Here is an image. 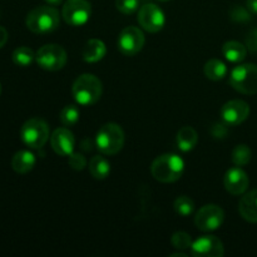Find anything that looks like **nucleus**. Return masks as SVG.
I'll list each match as a JSON object with an SVG mask.
<instances>
[{
    "label": "nucleus",
    "mask_w": 257,
    "mask_h": 257,
    "mask_svg": "<svg viewBox=\"0 0 257 257\" xmlns=\"http://www.w3.org/2000/svg\"><path fill=\"white\" fill-rule=\"evenodd\" d=\"M246 47L250 52L257 53V28L251 30L246 38Z\"/></svg>",
    "instance_id": "nucleus-31"
},
{
    "label": "nucleus",
    "mask_w": 257,
    "mask_h": 257,
    "mask_svg": "<svg viewBox=\"0 0 257 257\" xmlns=\"http://www.w3.org/2000/svg\"><path fill=\"white\" fill-rule=\"evenodd\" d=\"M173 208H175L177 215L187 217V216L192 215L193 211H195V202L187 196H180L178 198H176Z\"/></svg>",
    "instance_id": "nucleus-25"
},
{
    "label": "nucleus",
    "mask_w": 257,
    "mask_h": 257,
    "mask_svg": "<svg viewBox=\"0 0 257 257\" xmlns=\"http://www.w3.org/2000/svg\"><path fill=\"white\" fill-rule=\"evenodd\" d=\"M230 84L242 94H257V65L240 64L231 72Z\"/></svg>",
    "instance_id": "nucleus-5"
},
{
    "label": "nucleus",
    "mask_w": 257,
    "mask_h": 257,
    "mask_svg": "<svg viewBox=\"0 0 257 257\" xmlns=\"http://www.w3.org/2000/svg\"><path fill=\"white\" fill-rule=\"evenodd\" d=\"M44 2H47L49 5H53V7H55V5L62 4L63 0H44Z\"/></svg>",
    "instance_id": "nucleus-34"
},
{
    "label": "nucleus",
    "mask_w": 257,
    "mask_h": 257,
    "mask_svg": "<svg viewBox=\"0 0 257 257\" xmlns=\"http://www.w3.org/2000/svg\"><path fill=\"white\" fill-rule=\"evenodd\" d=\"M176 142H177V147L182 152H190L196 147L198 142L197 132L193 130L190 125H185L181 128L176 137Z\"/></svg>",
    "instance_id": "nucleus-19"
},
{
    "label": "nucleus",
    "mask_w": 257,
    "mask_h": 257,
    "mask_svg": "<svg viewBox=\"0 0 257 257\" xmlns=\"http://www.w3.org/2000/svg\"><path fill=\"white\" fill-rule=\"evenodd\" d=\"M35 60L42 69L57 72L67 64V52L58 44H45L35 53Z\"/></svg>",
    "instance_id": "nucleus-7"
},
{
    "label": "nucleus",
    "mask_w": 257,
    "mask_h": 257,
    "mask_svg": "<svg viewBox=\"0 0 257 257\" xmlns=\"http://www.w3.org/2000/svg\"><path fill=\"white\" fill-rule=\"evenodd\" d=\"M23 143L33 150H39L49 140V127L40 118H30L20 130Z\"/></svg>",
    "instance_id": "nucleus-6"
},
{
    "label": "nucleus",
    "mask_w": 257,
    "mask_h": 257,
    "mask_svg": "<svg viewBox=\"0 0 257 257\" xmlns=\"http://www.w3.org/2000/svg\"><path fill=\"white\" fill-rule=\"evenodd\" d=\"M12 59L18 67H29L35 60V53L29 47H19L13 52Z\"/></svg>",
    "instance_id": "nucleus-23"
},
{
    "label": "nucleus",
    "mask_w": 257,
    "mask_h": 257,
    "mask_svg": "<svg viewBox=\"0 0 257 257\" xmlns=\"http://www.w3.org/2000/svg\"><path fill=\"white\" fill-rule=\"evenodd\" d=\"M225 220V212L220 206L206 205L196 213L195 225L203 232H211L221 227Z\"/></svg>",
    "instance_id": "nucleus-9"
},
{
    "label": "nucleus",
    "mask_w": 257,
    "mask_h": 257,
    "mask_svg": "<svg viewBox=\"0 0 257 257\" xmlns=\"http://www.w3.org/2000/svg\"><path fill=\"white\" fill-rule=\"evenodd\" d=\"M250 115V105L241 99H233L225 103L221 109V117L227 125H238Z\"/></svg>",
    "instance_id": "nucleus-12"
},
{
    "label": "nucleus",
    "mask_w": 257,
    "mask_h": 257,
    "mask_svg": "<svg viewBox=\"0 0 257 257\" xmlns=\"http://www.w3.org/2000/svg\"><path fill=\"white\" fill-rule=\"evenodd\" d=\"M138 23L146 32L158 33L165 27V13L156 4H145L138 12Z\"/></svg>",
    "instance_id": "nucleus-11"
},
{
    "label": "nucleus",
    "mask_w": 257,
    "mask_h": 257,
    "mask_svg": "<svg viewBox=\"0 0 257 257\" xmlns=\"http://www.w3.org/2000/svg\"><path fill=\"white\" fill-rule=\"evenodd\" d=\"M185 171V162L182 158L173 153H166L153 161L151 173L162 183H172L180 180Z\"/></svg>",
    "instance_id": "nucleus-1"
},
{
    "label": "nucleus",
    "mask_w": 257,
    "mask_h": 257,
    "mask_svg": "<svg viewBox=\"0 0 257 257\" xmlns=\"http://www.w3.org/2000/svg\"><path fill=\"white\" fill-rule=\"evenodd\" d=\"M89 172L95 180H105L110 173V165L102 156H94L89 161Z\"/></svg>",
    "instance_id": "nucleus-21"
},
{
    "label": "nucleus",
    "mask_w": 257,
    "mask_h": 257,
    "mask_svg": "<svg viewBox=\"0 0 257 257\" xmlns=\"http://www.w3.org/2000/svg\"><path fill=\"white\" fill-rule=\"evenodd\" d=\"M92 7L87 0H67L63 7V19L70 27H82L89 20Z\"/></svg>",
    "instance_id": "nucleus-8"
},
{
    "label": "nucleus",
    "mask_w": 257,
    "mask_h": 257,
    "mask_svg": "<svg viewBox=\"0 0 257 257\" xmlns=\"http://www.w3.org/2000/svg\"><path fill=\"white\" fill-rule=\"evenodd\" d=\"M205 75L211 80H222L227 74V67L225 63L220 59H211L208 60L203 68Z\"/></svg>",
    "instance_id": "nucleus-22"
},
{
    "label": "nucleus",
    "mask_w": 257,
    "mask_h": 257,
    "mask_svg": "<svg viewBox=\"0 0 257 257\" xmlns=\"http://www.w3.org/2000/svg\"><path fill=\"white\" fill-rule=\"evenodd\" d=\"M160 2H168V0H160Z\"/></svg>",
    "instance_id": "nucleus-37"
},
{
    "label": "nucleus",
    "mask_w": 257,
    "mask_h": 257,
    "mask_svg": "<svg viewBox=\"0 0 257 257\" xmlns=\"http://www.w3.org/2000/svg\"><path fill=\"white\" fill-rule=\"evenodd\" d=\"M115 8L122 14L131 15L140 8V0H115Z\"/></svg>",
    "instance_id": "nucleus-28"
},
{
    "label": "nucleus",
    "mask_w": 257,
    "mask_h": 257,
    "mask_svg": "<svg viewBox=\"0 0 257 257\" xmlns=\"http://www.w3.org/2000/svg\"><path fill=\"white\" fill-rule=\"evenodd\" d=\"M107 47L99 39H90L83 48L82 57L87 63H97L105 57Z\"/></svg>",
    "instance_id": "nucleus-17"
},
{
    "label": "nucleus",
    "mask_w": 257,
    "mask_h": 257,
    "mask_svg": "<svg viewBox=\"0 0 257 257\" xmlns=\"http://www.w3.org/2000/svg\"><path fill=\"white\" fill-rule=\"evenodd\" d=\"M50 146L57 155L69 157L74 152L75 138L69 128H57L50 136Z\"/></svg>",
    "instance_id": "nucleus-14"
},
{
    "label": "nucleus",
    "mask_w": 257,
    "mask_h": 257,
    "mask_svg": "<svg viewBox=\"0 0 257 257\" xmlns=\"http://www.w3.org/2000/svg\"><path fill=\"white\" fill-rule=\"evenodd\" d=\"M79 115L80 112L78 109L77 105L74 104H69V105H65L64 108L62 109L59 115V119L60 122L63 123L64 127H72V125H75L79 120Z\"/></svg>",
    "instance_id": "nucleus-24"
},
{
    "label": "nucleus",
    "mask_w": 257,
    "mask_h": 257,
    "mask_svg": "<svg viewBox=\"0 0 257 257\" xmlns=\"http://www.w3.org/2000/svg\"><path fill=\"white\" fill-rule=\"evenodd\" d=\"M59 12L53 7H37L27 15L28 29L35 34H49L59 27Z\"/></svg>",
    "instance_id": "nucleus-2"
},
{
    "label": "nucleus",
    "mask_w": 257,
    "mask_h": 257,
    "mask_svg": "<svg viewBox=\"0 0 257 257\" xmlns=\"http://www.w3.org/2000/svg\"><path fill=\"white\" fill-rule=\"evenodd\" d=\"M73 97L80 105H92L99 100L102 95V82L94 74L79 75L73 83Z\"/></svg>",
    "instance_id": "nucleus-3"
},
{
    "label": "nucleus",
    "mask_w": 257,
    "mask_h": 257,
    "mask_svg": "<svg viewBox=\"0 0 257 257\" xmlns=\"http://www.w3.org/2000/svg\"><path fill=\"white\" fill-rule=\"evenodd\" d=\"M171 243L177 250H187V248L192 247V238L187 232L178 231V232H175L172 235Z\"/></svg>",
    "instance_id": "nucleus-27"
},
{
    "label": "nucleus",
    "mask_w": 257,
    "mask_h": 257,
    "mask_svg": "<svg viewBox=\"0 0 257 257\" xmlns=\"http://www.w3.org/2000/svg\"><path fill=\"white\" fill-rule=\"evenodd\" d=\"M124 145V132L122 127L115 123H107L102 125L95 136V147L100 153L114 156Z\"/></svg>",
    "instance_id": "nucleus-4"
},
{
    "label": "nucleus",
    "mask_w": 257,
    "mask_h": 257,
    "mask_svg": "<svg viewBox=\"0 0 257 257\" xmlns=\"http://www.w3.org/2000/svg\"><path fill=\"white\" fill-rule=\"evenodd\" d=\"M69 166L73 168V170L75 171H83L85 168V166H87V160H85V157L83 155H80V153H74L73 152L72 155L69 156Z\"/></svg>",
    "instance_id": "nucleus-30"
},
{
    "label": "nucleus",
    "mask_w": 257,
    "mask_h": 257,
    "mask_svg": "<svg viewBox=\"0 0 257 257\" xmlns=\"http://www.w3.org/2000/svg\"><path fill=\"white\" fill-rule=\"evenodd\" d=\"M246 8L251 14L257 15V0H246Z\"/></svg>",
    "instance_id": "nucleus-32"
},
{
    "label": "nucleus",
    "mask_w": 257,
    "mask_h": 257,
    "mask_svg": "<svg viewBox=\"0 0 257 257\" xmlns=\"http://www.w3.org/2000/svg\"><path fill=\"white\" fill-rule=\"evenodd\" d=\"M170 256H180V257H187L186 253H182V252H176V253H171Z\"/></svg>",
    "instance_id": "nucleus-35"
},
{
    "label": "nucleus",
    "mask_w": 257,
    "mask_h": 257,
    "mask_svg": "<svg viewBox=\"0 0 257 257\" xmlns=\"http://www.w3.org/2000/svg\"><path fill=\"white\" fill-rule=\"evenodd\" d=\"M35 162V156L33 155L30 151L23 150L19 152L15 153L12 158V168L17 173L24 175V173L30 172L34 168Z\"/></svg>",
    "instance_id": "nucleus-18"
},
{
    "label": "nucleus",
    "mask_w": 257,
    "mask_h": 257,
    "mask_svg": "<svg viewBox=\"0 0 257 257\" xmlns=\"http://www.w3.org/2000/svg\"><path fill=\"white\" fill-rule=\"evenodd\" d=\"M248 183H250V181H248L247 173L241 170L238 166L230 168L223 177V185H225L226 191L235 196L245 193L248 188Z\"/></svg>",
    "instance_id": "nucleus-15"
},
{
    "label": "nucleus",
    "mask_w": 257,
    "mask_h": 257,
    "mask_svg": "<svg viewBox=\"0 0 257 257\" xmlns=\"http://www.w3.org/2000/svg\"><path fill=\"white\" fill-rule=\"evenodd\" d=\"M238 212L248 222L257 223V188L243 195L238 202Z\"/></svg>",
    "instance_id": "nucleus-16"
},
{
    "label": "nucleus",
    "mask_w": 257,
    "mask_h": 257,
    "mask_svg": "<svg viewBox=\"0 0 257 257\" xmlns=\"http://www.w3.org/2000/svg\"><path fill=\"white\" fill-rule=\"evenodd\" d=\"M250 14L251 13L248 12L247 8L245 9V8L236 5V7L231 10V19L235 20V22H240V23L248 22V20L251 19Z\"/></svg>",
    "instance_id": "nucleus-29"
},
{
    "label": "nucleus",
    "mask_w": 257,
    "mask_h": 257,
    "mask_svg": "<svg viewBox=\"0 0 257 257\" xmlns=\"http://www.w3.org/2000/svg\"><path fill=\"white\" fill-rule=\"evenodd\" d=\"M192 256L195 257H222L225 255L223 245L216 236H201L192 242Z\"/></svg>",
    "instance_id": "nucleus-13"
},
{
    "label": "nucleus",
    "mask_w": 257,
    "mask_h": 257,
    "mask_svg": "<svg viewBox=\"0 0 257 257\" xmlns=\"http://www.w3.org/2000/svg\"><path fill=\"white\" fill-rule=\"evenodd\" d=\"M0 94H2V84H0Z\"/></svg>",
    "instance_id": "nucleus-36"
},
{
    "label": "nucleus",
    "mask_w": 257,
    "mask_h": 257,
    "mask_svg": "<svg viewBox=\"0 0 257 257\" xmlns=\"http://www.w3.org/2000/svg\"><path fill=\"white\" fill-rule=\"evenodd\" d=\"M251 156H252V152L248 146L238 145L232 151V162L238 167H242L250 162Z\"/></svg>",
    "instance_id": "nucleus-26"
},
{
    "label": "nucleus",
    "mask_w": 257,
    "mask_h": 257,
    "mask_svg": "<svg viewBox=\"0 0 257 257\" xmlns=\"http://www.w3.org/2000/svg\"><path fill=\"white\" fill-rule=\"evenodd\" d=\"M145 42V34L140 28L127 27L119 33L117 45L122 54L132 57V55H136L142 50Z\"/></svg>",
    "instance_id": "nucleus-10"
},
{
    "label": "nucleus",
    "mask_w": 257,
    "mask_h": 257,
    "mask_svg": "<svg viewBox=\"0 0 257 257\" xmlns=\"http://www.w3.org/2000/svg\"><path fill=\"white\" fill-rule=\"evenodd\" d=\"M222 54L228 62L231 63H241L245 60L246 55H247V48L240 42H226L222 47Z\"/></svg>",
    "instance_id": "nucleus-20"
},
{
    "label": "nucleus",
    "mask_w": 257,
    "mask_h": 257,
    "mask_svg": "<svg viewBox=\"0 0 257 257\" xmlns=\"http://www.w3.org/2000/svg\"><path fill=\"white\" fill-rule=\"evenodd\" d=\"M8 42V32L4 27H0V49L7 44Z\"/></svg>",
    "instance_id": "nucleus-33"
}]
</instances>
